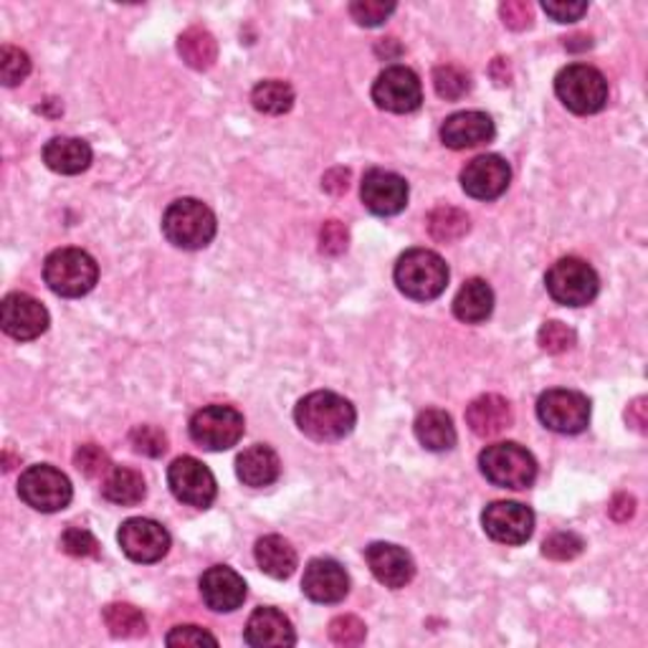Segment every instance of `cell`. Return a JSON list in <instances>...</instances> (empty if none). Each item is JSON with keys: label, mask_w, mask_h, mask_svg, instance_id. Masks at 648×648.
Here are the masks:
<instances>
[{"label": "cell", "mask_w": 648, "mask_h": 648, "mask_svg": "<svg viewBox=\"0 0 648 648\" xmlns=\"http://www.w3.org/2000/svg\"><path fill=\"white\" fill-rule=\"evenodd\" d=\"M366 560L372 575L385 585V588H405L415 575L413 557L403 547L390 543H372L366 549Z\"/></svg>", "instance_id": "obj_20"}, {"label": "cell", "mask_w": 648, "mask_h": 648, "mask_svg": "<svg viewBox=\"0 0 648 648\" xmlns=\"http://www.w3.org/2000/svg\"><path fill=\"white\" fill-rule=\"evenodd\" d=\"M537 342H539V348H543L547 354H563L567 350H573L575 332L567 325L555 322V319H553V322H545L543 327H539Z\"/></svg>", "instance_id": "obj_39"}, {"label": "cell", "mask_w": 648, "mask_h": 648, "mask_svg": "<svg viewBox=\"0 0 648 648\" xmlns=\"http://www.w3.org/2000/svg\"><path fill=\"white\" fill-rule=\"evenodd\" d=\"M122 553L130 557V560L150 565L163 560L171 549V535L163 525H157L155 520L145 517H132L124 522L117 532Z\"/></svg>", "instance_id": "obj_14"}, {"label": "cell", "mask_w": 648, "mask_h": 648, "mask_svg": "<svg viewBox=\"0 0 648 648\" xmlns=\"http://www.w3.org/2000/svg\"><path fill=\"white\" fill-rule=\"evenodd\" d=\"M61 549L71 557H96L100 555V543L89 529L82 527H69L59 539Z\"/></svg>", "instance_id": "obj_41"}, {"label": "cell", "mask_w": 648, "mask_h": 648, "mask_svg": "<svg viewBox=\"0 0 648 648\" xmlns=\"http://www.w3.org/2000/svg\"><path fill=\"white\" fill-rule=\"evenodd\" d=\"M200 596L203 603L216 614H230V610L244 606L246 583L234 567L213 565L200 578Z\"/></svg>", "instance_id": "obj_19"}, {"label": "cell", "mask_w": 648, "mask_h": 648, "mask_svg": "<svg viewBox=\"0 0 648 648\" xmlns=\"http://www.w3.org/2000/svg\"><path fill=\"white\" fill-rule=\"evenodd\" d=\"M482 525L494 543L525 545L535 532V514L520 502H492L482 514Z\"/></svg>", "instance_id": "obj_15"}, {"label": "cell", "mask_w": 648, "mask_h": 648, "mask_svg": "<svg viewBox=\"0 0 648 648\" xmlns=\"http://www.w3.org/2000/svg\"><path fill=\"white\" fill-rule=\"evenodd\" d=\"M372 102L393 114L415 112L423 102L421 79L408 66H388L372 84Z\"/></svg>", "instance_id": "obj_12"}, {"label": "cell", "mask_w": 648, "mask_h": 648, "mask_svg": "<svg viewBox=\"0 0 648 648\" xmlns=\"http://www.w3.org/2000/svg\"><path fill=\"white\" fill-rule=\"evenodd\" d=\"M218 220L206 203L195 198H181L167 206L163 216V234L167 241L185 251L206 248L216 238Z\"/></svg>", "instance_id": "obj_3"}, {"label": "cell", "mask_w": 648, "mask_h": 648, "mask_svg": "<svg viewBox=\"0 0 648 648\" xmlns=\"http://www.w3.org/2000/svg\"><path fill=\"white\" fill-rule=\"evenodd\" d=\"M104 626L114 638H140L147 634V620L140 614V608L130 603H110L104 608Z\"/></svg>", "instance_id": "obj_32"}, {"label": "cell", "mask_w": 648, "mask_h": 648, "mask_svg": "<svg viewBox=\"0 0 648 648\" xmlns=\"http://www.w3.org/2000/svg\"><path fill=\"white\" fill-rule=\"evenodd\" d=\"M130 446L135 449V454L157 459L167 451V436L157 425H137L130 433Z\"/></svg>", "instance_id": "obj_38"}, {"label": "cell", "mask_w": 648, "mask_h": 648, "mask_svg": "<svg viewBox=\"0 0 648 648\" xmlns=\"http://www.w3.org/2000/svg\"><path fill=\"white\" fill-rule=\"evenodd\" d=\"M512 171L500 155H482L461 171V188L476 200H494L510 188Z\"/></svg>", "instance_id": "obj_16"}, {"label": "cell", "mask_w": 648, "mask_h": 648, "mask_svg": "<svg viewBox=\"0 0 648 648\" xmlns=\"http://www.w3.org/2000/svg\"><path fill=\"white\" fill-rule=\"evenodd\" d=\"M502 13V21L507 29L512 31H525L535 21V13H532V6L525 3V0H507V3H502L500 8Z\"/></svg>", "instance_id": "obj_44"}, {"label": "cell", "mask_w": 648, "mask_h": 648, "mask_svg": "<svg viewBox=\"0 0 648 648\" xmlns=\"http://www.w3.org/2000/svg\"><path fill=\"white\" fill-rule=\"evenodd\" d=\"M543 8L557 23H575L588 13V3H545Z\"/></svg>", "instance_id": "obj_46"}, {"label": "cell", "mask_w": 648, "mask_h": 648, "mask_svg": "<svg viewBox=\"0 0 648 648\" xmlns=\"http://www.w3.org/2000/svg\"><path fill=\"white\" fill-rule=\"evenodd\" d=\"M236 474L246 486H254V490L271 486L281 474L279 454L271 446L256 443V446L246 449L244 454L236 459Z\"/></svg>", "instance_id": "obj_24"}, {"label": "cell", "mask_w": 648, "mask_h": 648, "mask_svg": "<svg viewBox=\"0 0 648 648\" xmlns=\"http://www.w3.org/2000/svg\"><path fill=\"white\" fill-rule=\"evenodd\" d=\"M256 565L274 580H287L297 570V549L289 539L279 535H266L254 547Z\"/></svg>", "instance_id": "obj_26"}, {"label": "cell", "mask_w": 648, "mask_h": 648, "mask_svg": "<svg viewBox=\"0 0 648 648\" xmlns=\"http://www.w3.org/2000/svg\"><path fill=\"white\" fill-rule=\"evenodd\" d=\"M395 3H383V0H354L350 3V16L366 29H376L395 13Z\"/></svg>", "instance_id": "obj_40"}, {"label": "cell", "mask_w": 648, "mask_h": 648, "mask_svg": "<svg viewBox=\"0 0 648 648\" xmlns=\"http://www.w3.org/2000/svg\"><path fill=\"white\" fill-rule=\"evenodd\" d=\"M18 496L31 510L53 514L69 507L74 490H71V482L64 472H59L56 466L39 464L25 469L18 479Z\"/></svg>", "instance_id": "obj_8"}, {"label": "cell", "mask_w": 648, "mask_h": 648, "mask_svg": "<svg viewBox=\"0 0 648 648\" xmlns=\"http://www.w3.org/2000/svg\"><path fill=\"white\" fill-rule=\"evenodd\" d=\"M413 429L415 439L429 451H449L456 446V425L451 421V415L446 411H439V408L421 411Z\"/></svg>", "instance_id": "obj_28"}, {"label": "cell", "mask_w": 648, "mask_h": 648, "mask_svg": "<svg viewBox=\"0 0 648 648\" xmlns=\"http://www.w3.org/2000/svg\"><path fill=\"white\" fill-rule=\"evenodd\" d=\"M555 94L575 114H596L608 102V82L596 66L570 64L555 76Z\"/></svg>", "instance_id": "obj_6"}, {"label": "cell", "mask_w": 648, "mask_h": 648, "mask_svg": "<svg viewBox=\"0 0 648 648\" xmlns=\"http://www.w3.org/2000/svg\"><path fill=\"white\" fill-rule=\"evenodd\" d=\"M244 431V415L230 405H206L191 419V439L208 451L234 449Z\"/></svg>", "instance_id": "obj_10"}, {"label": "cell", "mask_w": 648, "mask_h": 648, "mask_svg": "<svg viewBox=\"0 0 648 648\" xmlns=\"http://www.w3.org/2000/svg\"><path fill=\"white\" fill-rule=\"evenodd\" d=\"M583 537L575 535V532H555V535H549L543 543V555L555 563L575 560V557L583 555Z\"/></svg>", "instance_id": "obj_35"}, {"label": "cell", "mask_w": 648, "mask_h": 648, "mask_svg": "<svg viewBox=\"0 0 648 648\" xmlns=\"http://www.w3.org/2000/svg\"><path fill=\"white\" fill-rule=\"evenodd\" d=\"M0 327L18 342H29L49 330V312L39 299L13 291L0 305Z\"/></svg>", "instance_id": "obj_13"}, {"label": "cell", "mask_w": 648, "mask_h": 648, "mask_svg": "<svg viewBox=\"0 0 648 648\" xmlns=\"http://www.w3.org/2000/svg\"><path fill=\"white\" fill-rule=\"evenodd\" d=\"M494 312V291L484 279H469L454 299V315L464 325H482Z\"/></svg>", "instance_id": "obj_27"}, {"label": "cell", "mask_w": 648, "mask_h": 648, "mask_svg": "<svg viewBox=\"0 0 648 648\" xmlns=\"http://www.w3.org/2000/svg\"><path fill=\"white\" fill-rule=\"evenodd\" d=\"M29 74H31L29 53L16 47L0 49V79H3L6 86L21 84Z\"/></svg>", "instance_id": "obj_37"}, {"label": "cell", "mask_w": 648, "mask_h": 648, "mask_svg": "<svg viewBox=\"0 0 648 648\" xmlns=\"http://www.w3.org/2000/svg\"><path fill=\"white\" fill-rule=\"evenodd\" d=\"M545 287L557 305L585 307L598 297L600 279L588 261L567 256V259H560L549 266Z\"/></svg>", "instance_id": "obj_7"}, {"label": "cell", "mask_w": 648, "mask_h": 648, "mask_svg": "<svg viewBox=\"0 0 648 648\" xmlns=\"http://www.w3.org/2000/svg\"><path fill=\"white\" fill-rule=\"evenodd\" d=\"M43 279L53 295L76 299L96 287L100 266L82 248H59L43 264Z\"/></svg>", "instance_id": "obj_5"}, {"label": "cell", "mask_w": 648, "mask_h": 648, "mask_svg": "<svg viewBox=\"0 0 648 648\" xmlns=\"http://www.w3.org/2000/svg\"><path fill=\"white\" fill-rule=\"evenodd\" d=\"M395 284L408 299L431 301L449 287V266L436 251L411 248L395 264Z\"/></svg>", "instance_id": "obj_2"}, {"label": "cell", "mask_w": 648, "mask_h": 648, "mask_svg": "<svg viewBox=\"0 0 648 648\" xmlns=\"http://www.w3.org/2000/svg\"><path fill=\"white\" fill-rule=\"evenodd\" d=\"M167 484H171V492L177 502L198 510L210 507L218 494L216 476L210 474V469L203 461L193 456H181L173 461L171 469H167Z\"/></svg>", "instance_id": "obj_11"}, {"label": "cell", "mask_w": 648, "mask_h": 648, "mask_svg": "<svg viewBox=\"0 0 648 648\" xmlns=\"http://www.w3.org/2000/svg\"><path fill=\"white\" fill-rule=\"evenodd\" d=\"M102 494L106 502L120 504V507H132V504H140L142 500H145L147 486H145V479H142V474L135 472V469L114 466L104 479Z\"/></svg>", "instance_id": "obj_29"}, {"label": "cell", "mask_w": 648, "mask_h": 648, "mask_svg": "<svg viewBox=\"0 0 648 648\" xmlns=\"http://www.w3.org/2000/svg\"><path fill=\"white\" fill-rule=\"evenodd\" d=\"M366 636L368 628L358 616H337L330 624V638L337 646H360Z\"/></svg>", "instance_id": "obj_42"}, {"label": "cell", "mask_w": 648, "mask_h": 648, "mask_svg": "<svg viewBox=\"0 0 648 648\" xmlns=\"http://www.w3.org/2000/svg\"><path fill=\"white\" fill-rule=\"evenodd\" d=\"M74 464L79 472L89 479L106 476L114 469L110 454H106L102 446H96V443H84V446H79L74 454Z\"/></svg>", "instance_id": "obj_36"}, {"label": "cell", "mask_w": 648, "mask_h": 648, "mask_svg": "<svg viewBox=\"0 0 648 648\" xmlns=\"http://www.w3.org/2000/svg\"><path fill=\"white\" fill-rule=\"evenodd\" d=\"M348 244H350V234L340 220H327L322 230H319V251L327 256L344 254L348 251Z\"/></svg>", "instance_id": "obj_43"}, {"label": "cell", "mask_w": 648, "mask_h": 648, "mask_svg": "<svg viewBox=\"0 0 648 648\" xmlns=\"http://www.w3.org/2000/svg\"><path fill=\"white\" fill-rule=\"evenodd\" d=\"M295 421L307 439L332 443L350 436L358 413H354V405L348 398L330 393V390H317V393H309L297 403Z\"/></svg>", "instance_id": "obj_1"}, {"label": "cell", "mask_w": 648, "mask_h": 648, "mask_svg": "<svg viewBox=\"0 0 648 648\" xmlns=\"http://www.w3.org/2000/svg\"><path fill=\"white\" fill-rule=\"evenodd\" d=\"M251 102L261 114L279 117V114H287L295 106V89L281 79H266V82L254 86Z\"/></svg>", "instance_id": "obj_31"}, {"label": "cell", "mask_w": 648, "mask_h": 648, "mask_svg": "<svg viewBox=\"0 0 648 648\" xmlns=\"http://www.w3.org/2000/svg\"><path fill=\"white\" fill-rule=\"evenodd\" d=\"M479 469H482L486 482L514 492L529 490L537 479L535 456L514 441L486 446L482 454H479Z\"/></svg>", "instance_id": "obj_4"}, {"label": "cell", "mask_w": 648, "mask_h": 648, "mask_svg": "<svg viewBox=\"0 0 648 648\" xmlns=\"http://www.w3.org/2000/svg\"><path fill=\"white\" fill-rule=\"evenodd\" d=\"M360 198L376 216H398L408 206V183L388 171H370L362 177Z\"/></svg>", "instance_id": "obj_17"}, {"label": "cell", "mask_w": 648, "mask_h": 648, "mask_svg": "<svg viewBox=\"0 0 648 648\" xmlns=\"http://www.w3.org/2000/svg\"><path fill=\"white\" fill-rule=\"evenodd\" d=\"M165 641L167 646H203V644L218 646V638L208 631H203L200 626H177L167 634Z\"/></svg>", "instance_id": "obj_45"}, {"label": "cell", "mask_w": 648, "mask_h": 648, "mask_svg": "<svg viewBox=\"0 0 648 648\" xmlns=\"http://www.w3.org/2000/svg\"><path fill=\"white\" fill-rule=\"evenodd\" d=\"M301 590L305 596L315 603H325V606H332V603L344 600L350 593V578L344 573V567L330 560V557H317V560L305 567V578H301Z\"/></svg>", "instance_id": "obj_18"}, {"label": "cell", "mask_w": 648, "mask_h": 648, "mask_svg": "<svg viewBox=\"0 0 648 648\" xmlns=\"http://www.w3.org/2000/svg\"><path fill=\"white\" fill-rule=\"evenodd\" d=\"M433 89H436V94L441 96V100L456 102L469 92V89H472V79H469L464 69L443 64L433 69Z\"/></svg>", "instance_id": "obj_34"}, {"label": "cell", "mask_w": 648, "mask_h": 648, "mask_svg": "<svg viewBox=\"0 0 648 648\" xmlns=\"http://www.w3.org/2000/svg\"><path fill=\"white\" fill-rule=\"evenodd\" d=\"M494 122L486 112H456L443 122L441 140L451 150H469L494 140Z\"/></svg>", "instance_id": "obj_22"}, {"label": "cell", "mask_w": 648, "mask_h": 648, "mask_svg": "<svg viewBox=\"0 0 648 648\" xmlns=\"http://www.w3.org/2000/svg\"><path fill=\"white\" fill-rule=\"evenodd\" d=\"M177 53H181L183 61L191 69L206 71V69H210L213 64H216L218 41L213 39L210 31L193 25V29L183 31L181 39H177Z\"/></svg>", "instance_id": "obj_30"}, {"label": "cell", "mask_w": 648, "mask_h": 648, "mask_svg": "<svg viewBox=\"0 0 648 648\" xmlns=\"http://www.w3.org/2000/svg\"><path fill=\"white\" fill-rule=\"evenodd\" d=\"M244 641L256 648L295 646L297 634L291 620L277 608H256L246 624Z\"/></svg>", "instance_id": "obj_21"}, {"label": "cell", "mask_w": 648, "mask_h": 648, "mask_svg": "<svg viewBox=\"0 0 648 648\" xmlns=\"http://www.w3.org/2000/svg\"><path fill=\"white\" fill-rule=\"evenodd\" d=\"M634 512H636V500L628 494H616L614 502L608 504V514L616 522H628L634 517Z\"/></svg>", "instance_id": "obj_47"}, {"label": "cell", "mask_w": 648, "mask_h": 648, "mask_svg": "<svg viewBox=\"0 0 648 648\" xmlns=\"http://www.w3.org/2000/svg\"><path fill=\"white\" fill-rule=\"evenodd\" d=\"M322 188H325L327 193H335V195L344 193V191L350 188V173L344 171V167H335V171H330V173L325 175Z\"/></svg>", "instance_id": "obj_48"}, {"label": "cell", "mask_w": 648, "mask_h": 648, "mask_svg": "<svg viewBox=\"0 0 648 648\" xmlns=\"http://www.w3.org/2000/svg\"><path fill=\"white\" fill-rule=\"evenodd\" d=\"M537 419L549 431L575 436V433H583L588 429L590 401L583 393H578V390H547L537 401Z\"/></svg>", "instance_id": "obj_9"}, {"label": "cell", "mask_w": 648, "mask_h": 648, "mask_svg": "<svg viewBox=\"0 0 648 648\" xmlns=\"http://www.w3.org/2000/svg\"><path fill=\"white\" fill-rule=\"evenodd\" d=\"M425 224H429V234L441 244H454L459 238H464L469 228H472L466 213L454 206H439L436 210H431Z\"/></svg>", "instance_id": "obj_33"}, {"label": "cell", "mask_w": 648, "mask_h": 648, "mask_svg": "<svg viewBox=\"0 0 648 648\" xmlns=\"http://www.w3.org/2000/svg\"><path fill=\"white\" fill-rule=\"evenodd\" d=\"M43 163L59 175H79L92 165V147L79 137H53L43 147Z\"/></svg>", "instance_id": "obj_25"}, {"label": "cell", "mask_w": 648, "mask_h": 648, "mask_svg": "<svg viewBox=\"0 0 648 648\" xmlns=\"http://www.w3.org/2000/svg\"><path fill=\"white\" fill-rule=\"evenodd\" d=\"M626 419L636 431L646 433V398H638V401H634V405H628Z\"/></svg>", "instance_id": "obj_49"}, {"label": "cell", "mask_w": 648, "mask_h": 648, "mask_svg": "<svg viewBox=\"0 0 648 648\" xmlns=\"http://www.w3.org/2000/svg\"><path fill=\"white\" fill-rule=\"evenodd\" d=\"M466 423L476 436L482 439H492L500 436L502 431H507L514 423V413L510 401H504L502 395L486 393L479 395L472 405L466 408Z\"/></svg>", "instance_id": "obj_23"}]
</instances>
